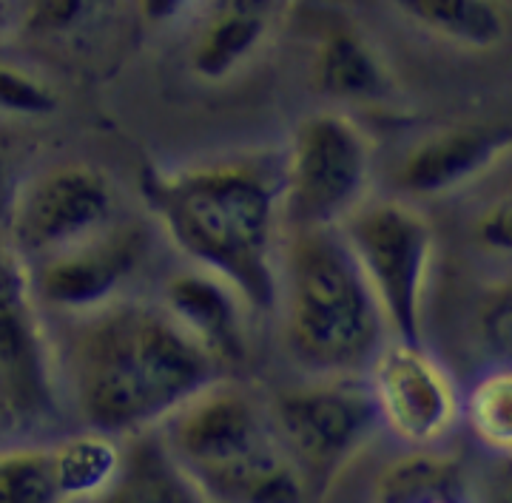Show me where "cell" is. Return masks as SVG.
I'll list each match as a JSON object with an SVG mask.
<instances>
[{"instance_id": "cell-1", "label": "cell", "mask_w": 512, "mask_h": 503, "mask_svg": "<svg viewBox=\"0 0 512 503\" xmlns=\"http://www.w3.org/2000/svg\"><path fill=\"white\" fill-rule=\"evenodd\" d=\"M143 199L168 242L237 293L251 313H276L285 214L279 165L214 160L146 168Z\"/></svg>"}, {"instance_id": "cell-2", "label": "cell", "mask_w": 512, "mask_h": 503, "mask_svg": "<svg viewBox=\"0 0 512 503\" xmlns=\"http://www.w3.org/2000/svg\"><path fill=\"white\" fill-rule=\"evenodd\" d=\"M222 367L160 302L120 299L77 316L66 384L86 430L131 438L157 430Z\"/></svg>"}, {"instance_id": "cell-3", "label": "cell", "mask_w": 512, "mask_h": 503, "mask_svg": "<svg viewBox=\"0 0 512 503\" xmlns=\"http://www.w3.org/2000/svg\"><path fill=\"white\" fill-rule=\"evenodd\" d=\"M276 313L282 347L302 378H365L390 339L339 228L285 236Z\"/></svg>"}, {"instance_id": "cell-4", "label": "cell", "mask_w": 512, "mask_h": 503, "mask_svg": "<svg viewBox=\"0 0 512 503\" xmlns=\"http://www.w3.org/2000/svg\"><path fill=\"white\" fill-rule=\"evenodd\" d=\"M157 435L208 503L316 501L276 435L268 393L242 381H211Z\"/></svg>"}, {"instance_id": "cell-5", "label": "cell", "mask_w": 512, "mask_h": 503, "mask_svg": "<svg viewBox=\"0 0 512 503\" xmlns=\"http://www.w3.org/2000/svg\"><path fill=\"white\" fill-rule=\"evenodd\" d=\"M387 330L402 342H424L427 296L436 268V231L413 199H367L339 228Z\"/></svg>"}, {"instance_id": "cell-6", "label": "cell", "mask_w": 512, "mask_h": 503, "mask_svg": "<svg viewBox=\"0 0 512 503\" xmlns=\"http://www.w3.org/2000/svg\"><path fill=\"white\" fill-rule=\"evenodd\" d=\"M285 228H342L370 199L373 145L339 108L308 114L279 162Z\"/></svg>"}, {"instance_id": "cell-7", "label": "cell", "mask_w": 512, "mask_h": 503, "mask_svg": "<svg viewBox=\"0 0 512 503\" xmlns=\"http://www.w3.org/2000/svg\"><path fill=\"white\" fill-rule=\"evenodd\" d=\"M285 452L325 498L379 435L365 378H302L268 396Z\"/></svg>"}, {"instance_id": "cell-8", "label": "cell", "mask_w": 512, "mask_h": 503, "mask_svg": "<svg viewBox=\"0 0 512 503\" xmlns=\"http://www.w3.org/2000/svg\"><path fill=\"white\" fill-rule=\"evenodd\" d=\"M120 219V197L106 171L86 162L52 165L12 194L6 242L23 268L103 234Z\"/></svg>"}, {"instance_id": "cell-9", "label": "cell", "mask_w": 512, "mask_h": 503, "mask_svg": "<svg viewBox=\"0 0 512 503\" xmlns=\"http://www.w3.org/2000/svg\"><path fill=\"white\" fill-rule=\"evenodd\" d=\"M379 432L404 450H441L461 427V390L427 344L387 339L365 373Z\"/></svg>"}, {"instance_id": "cell-10", "label": "cell", "mask_w": 512, "mask_h": 503, "mask_svg": "<svg viewBox=\"0 0 512 503\" xmlns=\"http://www.w3.org/2000/svg\"><path fill=\"white\" fill-rule=\"evenodd\" d=\"M148 248L143 228L117 219L89 242L29 265L26 276L37 302L77 319L126 299L131 282L146 268Z\"/></svg>"}, {"instance_id": "cell-11", "label": "cell", "mask_w": 512, "mask_h": 503, "mask_svg": "<svg viewBox=\"0 0 512 503\" xmlns=\"http://www.w3.org/2000/svg\"><path fill=\"white\" fill-rule=\"evenodd\" d=\"M55 396L49 336L37 316V299L15 253L0 262V404L37 413Z\"/></svg>"}, {"instance_id": "cell-12", "label": "cell", "mask_w": 512, "mask_h": 503, "mask_svg": "<svg viewBox=\"0 0 512 503\" xmlns=\"http://www.w3.org/2000/svg\"><path fill=\"white\" fill-rule=\"evenodd\" d=\"M510 151V128L484 123L441 128L404 151L396 168V185L407 199L444 197L481 180Z\"/></svg>"}, {"instance_id": "cell-13", "label": "cell", "mask_w": 512, "mask_h": 503, "mask_svg": "<svg viewBox=\"0 0 512 503\" xmlns=\"http://www.w3.org/2000/svg\"><path fill=\"white\" fill-rule=\"evenodd\" d=\"M160 305L183 324L185 333L217 361L225 373L228 364H239L248 350L245 316H254L245 302L225 282L211 273L188 268L174 273L163 288Z\"/></svg>"}, {"instance_id": "cell-14", "label": "cell", "mask_w": 512, "mask_h": 503, "mask_svg": "<svg viewBox=\"0 0 512 503\" xmlns=\"http://www.w3.org/2000/svg\"><path fill=\"white\" fill-rule=\"evenodd\" d=\"M279 0H202L200 23L188 49L191 74L222 83L248 66L271 35Z\"/></svg>"}, {"instance_id": "cell-15", "label": "cell", "mask_w": 512, "mask_h": 503, "mask_svg": "<svg viewBox=\"0 0 512 503\" xmlns=\"http://www.w3.org/2000/svg\"><path fill=\"white\" fill-rule=\"evenodd\" d=\"M313 83L339 106H379L396 94L379 49L350 20H333L322 29L313 52Z\"/></svg>"}, {"instance_id": "cell-16", "label": "cell", "mask_w": 512, "mask_h": 503, "mask_svg": "<svg viewBox=\"0 0 512 503\" xmlns=\"http://www.w3.org/2000/svg\"><path fill=\"white\" fill-rule=\"evenodd\" d=\"M92 503H208L157 430L123 438V464L111 486Z\"/></svg>"}, {"instance_id": "cell-17", "label": "cell", "mask_w": 512, "mask_h": 503, "mask_svg": "<svg viewBox=\"0 0 512 503\" xmlns=\"http://www.w3.org/2000/svg\"><path fill=\"white\" fill-rule=\"evenodd\" d=\"M407 23L467 52H490L510 37V15L501 0H393Z\"/></svg>"}, {"instance_id": "cell-18", "label": "cell", "mask_w": 512, "mask_h": 503, "mask_svg": "<svg viewBox=\"0 0 512 503\" xmlns=\"http://www.w3.org/2000/svg\"><path fill=\"white\" fill-rule=\"evenodd\" d=\"M461 427L478 450L512 461V361L484 367L461 390Z\"/></svg>"}, {"instance_id": "cell-19", "label": "cell", "mask_w": 512, "mask_h": 503, "mask_svg": "<svg viewBox=\"0 0 512 503\" xmlns=\"http://www.w3.org/2000/svg\"><path fill=\"white\" fill-rule=\"evenodd\" d=\"M0 503H72L55 444L0 447Z\"/></svg>"}, {"instance_id": "cell-20", "label": "cell", "mask_w": 512, "mask_h": 503, "mask_svg": "<svg viewBox=\"0 0 512 503\" xmlns=\"http://www.w3.org/2000/svg\"><path fill=\"white\" fill-rule=\"evenodd\" d=\"M57 108V94L37 74L12 63H0V114L40 120Z\"/></svg>"}, {"instance_id": "cell-21", "label": "cell", "mask_w": 512, "mask_h": 503, "mask_svg": "<svg viewBox=\"0 0 512 503\" xmlns=\"http://www.w3.org/2000/svg\"><path fill=\"white\" fill-rule=\"evenodd\" d=\"M473 242L490 256L512 259V194L490 202L481 214L473 219Z\"/></svg>"}, {"instance_id": "cell-22", "label": "cell", "mask_w": 512, "mask_h": 503, "mask_svg": "<svg viewBox=\"0 0 512 503\" xmlns=\"http://www.w3.org/2000/svg\"><path fill=\"white\" fill-rule=\"evenodd\" d=\"M481 333L498 361H512V285L493 293L481 307Z\"/></svg>"}, {"instance_id": "cell-23", "label": "cell", "mask_w": 512, "mask_h": 503, "mask_svg": "<svg viewBox=\"0 0 512 503\" xmlns=\"http://www.w3.org/2000/svg\"><path fill=\"white\" fill-rule=\"evenodd\" d=\"M97 0H29V20L43 32L69 29Z\"/></svg>"}, {"instance_id": "cell-24", "label": "cell", "mask_w": 512, "mask_h": 503, "mask_svg": "<svg viewBox=\"0 0 512 503\" xmlns=\"http://www.w3.org/2000/svg\"><path fill=\"white\" fill-rule=\"evenodd\" d=\"M202 0H137L140 15L148 26H171L188 12L200 9Z\"/></svg>"}, {"instance_id": "cell-25", "label": "cell", "mask_w": 512, "mask_h": 503, "mask_svg": "<svg viewBox=\"0 0 512 503\" xmlns=\"http://www.w3.org/2000/svg\"><path fill=\"white\" fill-rule=\"evenodd\" d=\"M501 464L504 469L498 472V478L490 484L481 503H512V461H501Z\"/></svg>"}, {"instance_id": "cell-26", "label": "cell", "mask_w": 512, "mask_h": 503, "mask_svg": "<svg viewBox=\"0 0 512 503\" xmlns=\"http://www.w3.org/2000/svg\"><path fill=\"white\" fill-rule=\"evenodd\" d=\"M404 503H473L470 501V489H447V492H430V495H421L413 501Z\"/></svg>"}, {"instance_id": "cell-27", "label": "cell", "mask_w": 512, "mask_h": 503, "mask_svg": "<svg viewBox=\"0 0 512 503\" xmlns=\"http://www.w3.org/2000/svg\"><path fill=\"white\" fill-rule=\"evenodd\" d=\"M12 194H15V191H9V168H6V157L0 154V222H6L9 205H12Z\"/></svg>"}, {"instance_id": "cell-28", "label": "cell", "mask_w": 512, "mask_h": 503, "mask_svg": "<svg viewBox=\"0 0 512 503\" xmlns=\"http://www.w3.org/2000/svg\"><path fill=\"white\" fill-rule=\"evenodd\" d=\"M9 253H12V248H9V242H6V234H0V262H3Z\"/></svg>"}, {"instance_id": "cell-29", "label": "cell", "mask_w": 512, "mask_h": 503, "mask_svg": "<svg viewBox=\"0 0 512 503\" xmlns=\"http://www.w3.org/2000/svg\"><path fill=\"white\" fill-rule=\"evenodd\" d=\"M6 415H9V410H6V407L0 404V430H3V424H6Z\"/></svg>"}]
</instances>
